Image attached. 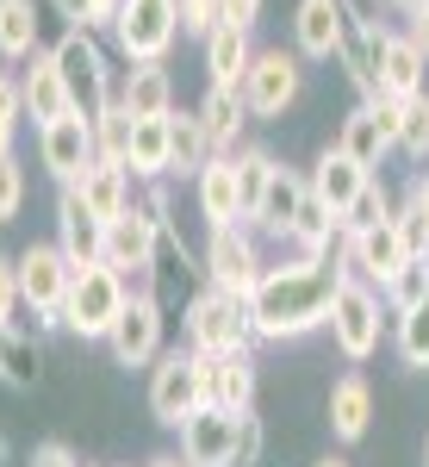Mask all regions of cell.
<instances>
[{"instance_id": "6da1fadb", "label": "cell", "mask_w": 429, "mask_h": 467, "mask_svg": "<svg viewBox=\"0 0 429 467\" xmlns=\"http://www.w3.org/2000/svg\"><path fill=\"white\" fill-rule=\"evenodd\" d=\"M342 262H281L261 275V287L250 293V318L261 343H292L330 324V299L342 287Z\"/></svg>"}, {"instance_id": "7a4b0ae2", "label": "cell", "mask_w": 429, "mask_h": 467, "mask_svg": "<svg viewBox=\"0 0 429 467\" xmlns=\"http://www.w3.org/2000/svg\"><path fill=\"white\" fill-rule=\"evenodd\" d=\"M250 343H255L250 299H237V293H224V287L193 293V306H187V349L193 356H237Z\"/></svg>"}, {"instance_id": "3957f363", "label": "cell", "mask_w": 429, "mask_h": 467, "mask_svg": "<svg viewBox=\"0 0 429 467\" xmlns=\"http://www.w3.org/2000/svg\"><path fill=\"white\" fill-rule=\"evenodd\" d=\"M125 306H131V281L118 268H107V262H94V268L75 275L69 299H63V324L75 337H87V343H107L112 324L125 318Z\"/></svg>"}, {"instance_id": "277c9868", "label": "cell", "mask_w": 429, "mask_h": 467, "mask_svg": "<svg viewBox=\"0 0 429 467\" xmlns=\"http://www.w3.org/2000/svg\"><path fill=\"white\" fill-rule=\"evenodd\" d=\"M50 57H56V69H63V81H69V94H75V112H81L87 125H94L100 112L118 107V88H112L107 57H100L94 32H63L50 44Z\"/></svg>"}, {"instance_id": "5b68a950", "label": "cell", "mask_w": 429, "mask_h": 467, "mask_svg": "<svg viewBox=\"0 0 429 467\" xmlns=\"http://www.w3.org/2000/svg\"><path fill=\"white\" fill-rule=\"evenodd\" d=\"M206 411V380H199V356L193 349H162L149 368V418L180 431L187 418Z\"/></svg>"}, {"instance_id": "8992f818", "label": "cell", "mask_w": 429, "mask_h": 467, "mask_svg": "<svg viewBox=\"0 0 429 467\" xmlns=\"http://www.w3.org/2000/svg\"><path fill=\"white\" fill-rule=\"evenodd\" d=\"M112 37H118L125 63H162L180 37V6L175 0H125Z\"/></svg>"}, {"instance_id": "52a82bcc", "label": "cell", "mask_w": 429, "mask_h": 467, "mask_svg": "<svg viewBox=\"0 0 429 467\" xmlns=\"http://www.w3.org/2000/svg\"><path fill=\"white\" fill-rule=\"evenodd\" d=\"M243 107L250 119H281V112L299 107L305 94V69H299V50H255L250 75H243Z\"/></svg>"}, {"instance_id": "ba28073f", "label": "cell", "mask_w": 429, "mask_h": 467, "mask_svg": "<svg viewBox=\"0 0 429 467\" xmlns=\"http://www.w3.org/2000/svg\"><path fill=\"white\" fill-rule=\"evenodd\" d=\"M380 287H367L355 275H342V287L330 299V337H336V349L349 361H367L380 349Z\"/></svg>"}, {"instance_id": "9c48e42d", "label": "cell", "mask_w": 429, "mask_h": 467, "mask_svg": "<svg viewBox=\"0 0 429 467\" xmlns=\"http://www.w3.org/2000/svg\"><path fill=\"white\" fill-rule=\"evenodd\" d=\"M13 262H19V299L37 312V324H63V299L75 287V262L56 244H32Z\"/></svg>"}, {"instance_id": "30bf717a", "label": "cell", "mask_w": 429, "mask_h": 467, "mask_svg": "<svg viewBox=\"0 0 429 467\" xmlns=\"http://www.w3.org/2000/svg\"><path fill=\"white\" fill-rule=\"evenodd\" d=\"M261 275H268V262H261V244H255L250 224H224V231L206 237V281L212 287L250 299L261 287Z\"/></svg>"}, {"instance_id": "8fae6325", "label": "cell", "mask_w": 429, "mask_h": 467, "mask_svg": "<svg viewBox=\"0 0 429 467\" xmlns=\"http://www.w3.org/2000/svg\"><path fill=\"white\" fill-rule=\"evenodd\" d=\"M355 281H367V287H393L398 268L411 262V250H404V237H398V224L386 218V224H367V231H342V255H336Z\"/></svg>"}, {"instance_id": "7c38bea8", "label": "cell", "mask_w": 429, "mask_h": 467, "mask_svg": "<svg viewBox=\"0 0 429 467\" xmlns=\"http://www.w3.org/2000/svg\"><path fill=\"white\" fill-rule=\"evenodd\" d=\"M156 255H162V231H156L149 206H131L125 218H112L107 237H100V262L118 268L125 281H149L156 275Z\"/></svg>"}, {"instance_id": "4fadbf2b", "label": "cell", "mask_w": 429, "mask_h": 467, "mask_svg": "<svg viewBox=\"0 0 429 467\" xmlns=\"http://www.w3.org/2000/svg\"><path fill=\"white\" fill-rule=\"evenodd\" d=\"M107 349L118 368H156L162 356V306H156V293H131V306H125V318L112 324Z\"/></svg>"}, {"instance_id": "5bb4252c", "label": "cell", "mask_w": 429, "mask_h": 467, "mask_svg": "<svg viewBox=\"0 0 429 467\" xmlns=\"http://www.w3.org/2000/svg\"><path fill=\"white\" fill-rule=\"evenodd\" d=\"M37 156H44V169L63 181V187H75V181L94 169V125H87L81 112L44 125V131H37Z\"/></svg>"}, {"instance_id": "9a60e30c", "label": "cell", "mask_w": 429, "mask_h": 467, "mask_svg": "<svg viewBox=\"0 0 429 467\" xmlns=\"http://www.w3.org/2000/svg\"><path fill=\"white\" fill-rule=\"evenodd\" d=\"M342 37H349V0H299V13H292V44H299L305 63L342 57Z\"/></svg>"}, {"instance_id": "2e32d148", "label": "cell", "mask_w": 429, "mask_h": 467, "mask_svg": "<svg viewBox=\"0 0 429 467\" xmlns=\"http://www.w3.org/2000/svg\"><path fill=\"white\" fill-rule=\"evenodd\" d=\"M237 418L243 411H218L206 405L199 418L180 424V462L187 467H237Z\"/></svg>"}, {"instance_id": "e0dca14e", "label": "cell", "mask_w": 429, "mask_h": 467, "mask_svg": "<svg viewBox=\"0 0 429 467\" xmlns=\"http://www.w3.org/2000/svg\"><path fill=\"white\" fill-rule=\"evenodd\" d=\"M386 26L380 19H367L361 6H349V37H342V69L349 81L361 88V107L367 100H380V57H386Z\"/></svg>"}, {"instance_id": "ac0fdd59", "label": "cell", "mask_w": 429, "mask_h": 467, "mask_svg": "<svg viewBox=\"0 0 429 467\" xmlns=\"http://www.w3.org/2000/svg\"><path fill=\"white\" fill-rule=\"evenodd\" d=\"M199 380H206V405H218V411H255V349L199 356Z\"/></svg>"}, {"instance_id": "d6986e66", "label": "cell", "mask_w": 429, "mask_h": 467, "mask_svg": "<svg viewBox=\"0 0 429 467\" xmlns=\"http://www.w3.org/2000/svg\"><path fill=\"white\" fill-rule=\"evenodd\" d=\"M19 100H26V119H32L37 131L75 112V94H69V81H63V69H56V57H50V50H37L32 69L19 75Z\"/></svg>"}, {"instance_id": "ffe728a7", "label": "cell", "mask_w": 429, "mask_h": 467, "mask_svg": "<svg viewBox=\"0 0 429 467\" xmlns=\"http://www.w3.org/2000/svg\"><path fill=\"white\" fill-rule=\"evenodd\" d=\"M367 169H355L342 150L330 144L318 156V169H312V200H323V213L336 218V224H349V213H355V200H361V187H367Z\"/></svg>"}, {"instance_id": "44dd1931", "label": "cell", "mask_w": 429, "mask_h": 467, "mask_svg": "<svg viewBox=\"0 0 429 467\" xmlns=\"http://www.w3.org/2000/svg\"><path fill=\"white\" fill-rule=\"evenodd\" d=\"M100 237H107V224L81 206V193H75V187H63V200H56V250L75 262V275L100 262Z\"/></svg>"}, {"instance_id": "7402d4cb", "label": "cell", "mask_w": 429, "mask_h": 467, "mask_svg": "<svg viewBox=\"0 0 429 467\" xmlns=\"http://www.w3.org/2000/svg\"><path fill=\"white\" fill-rule=\"evenodd\" d=\"M118 107H125V119H169L175 112V75L162 63H131L118 81Z\"/></svg>"}, {"instance_id": "603a6c76", "label": "cell", "mask_w": 429, "mask_h": 467, "mask_svg": "<svg viewBox=\"0 0 429 467\" xmlns=\"http://www.w3.org/2000/svg\"><path fill=\"white\" fill-rule=\"evenodd\" d=\"M305 193H312V181L299 175V169H286V162H274V175H268V193H261V206H255V231H268V237H286L292 231V218H299V206H305Z\"/></svg>"}, {"instance_id": "cb8c5ba5", "label": "cell", "mask_w": 429, "mask_h": 467, "mask_svg": "<svg viewBox=\"0 0 429 467\" xmlns=\"http://www.w3.org/2000/svg\"><path fill=\"white\" fill-rule=\"evenodd\" d=\"M169 119H131V156H125V169L138 181H149V187L162 175H175V131H169Z\"/></svg>"}, {"instance_id": "d4e9b609", "label": "cell", "mask_w": 429, "mask_h": 467, "mask_svg": "<svg viewBox=\"0 0 429 467\" xmlns=\"http://www.w3.org/2000/svg\"><path fill=\"white\" fill-rule=\"evenodd\" d=\"M199 213L212 231L224 224H243V193H237V156H212L199 169Z\"/></svg>"}, {"instance_id": "484cf974", "label": "cell", "mask_w": 429, "mask_h": 467, "mask_svg": "<svg viewBox=\"0 0 429 467\" xmlns=\"http://www.w3.org/2000/svg\"><path fill=\"white\" fill-rule=\"evenodd\" d=\"M424 75H429V57L411 44V32H393L386 37V57H380V94L386 100H417Z\"/></svg>"}, {"instance_id": "4316f807", "label": "cell", "mask_w": 429, "mask_h": 467, "mask_svg": "<svg viewBox=\"0 0 429 467\" xmlns=\"http://www.w3.org/2000/svg\"><path fill=\"white\" fill-rule=\"evenodd\" d=\"M75 193H81V206L100 218V224H112V218H125V213H131V169L94 162L87 175L75 181Z\"/></svg>"}, {"instance_id": "83f0119b", "label": "cell", "mask_w": 429, "mask_h": 467, "mask_svg": "<svg viewBox=\"0 0 429 467\" xmlns=\"http://www.w3.org/2000/svg\"><path fill=\"white\" fill-rule=\"evenodd\" d=\"M373 424V387L361 380V374H342L336 387H330V436L336 442H361Z\"/></svg>"}, {"instance_id": "f1b7e54d", "label": "cell", "mask_w": 429, "mask_h": 467, "mask_svg": "<svg viewBox=\"0 0 429 467\" xmlns=\"http://www.w3.org/2000/svg\"><path fill=\"white\" fill-rule=\"evenodd\" d=\"M255 63V37L237 32V26H218L206 37V69H212V88H243V75Z\"/></svg>"}, {"instance_id": "f546056e", "label": "cell", "mask_w": 429, "mask_h": 467, "mask_svg": "<svg viewBox=\"0 0 429 467\" xmlns=\"http://www.w3.org/2000/svg\"><path fill=\"white\" fill-rule=\"evenodd\" d=\"M199 125H206V138H212L218 156H230V144H237L243 125H250L243 94H237V88H206V100H199Z\"/></svg>"}, {"instance_id": "4dcf8cb0", "label": "cell", "mask_w": 429, "mask_h": 467, "mask_svg": "<svg viewBox=\"0 0 429 467\" xmlns=\"http://www.w3.org/2000/svg\"><path fill=\"white\" fill-rule=\"evenodd\" d=\"M37 57V0H0V63Z\"/></svg>"}, {"instance_id": "1f68e13d", "label": "cell", "mask_w": 429, "mask_h": 467, "mask_svg": "<svg viewBox=\"0 0 429 467\" xmlns=\"http://www.w3.org/2000/svg\"><path fill=\"white\" fill-rule=\"evenodd\" d=\"M336 150H342L355 169H367V175L380 169V156H386L393 144L380 138V119H373V107H355L349 119H342V138H336Z\"/></svg>"}, {"instance_id": "d6a6232c", "label": "cell", "mask_w": 429, "mask_h": 467, "mask_svg": "<svg viewBox=\"0 0 429 467\" xmlns=\"http://www.w3.org/2000/svg\"><path fill=\"white\" fill-rule=\"evenodd\" d=\"M169 131H175V175L199 181V169L218 156L212 138H206V125H199V112H175V119H169Z\"/></svg>"}, {"instance_id": "836d02e7", "label": "cell", "mask_w": 429, "mask_h": 467, "mask_svg": "<svg viewBox=\"0 0 429 467\" xmlns=\"http://www.w3.org/2000/svg\"><path fill=\"white\" fill-rule=\"evenodd\" d=\"M125 156H131V119H125V107H112L94 119V162L125 169Z\"/></svg>"}, {"instance_id": "e575fe53", "label": "cell", "mask_w": 429, "mask_h": 467, "mask_svg": "<svg viewBox=\"0 0 429 467\" xmlns=\"http://www.w3.org/2000/svg\"><path fill=\"white\" fill-rule=\"evenodd\" d=\"M268 175H274V156L268 150H237V193H243V224L255 218L261 193H268Z\"/></svg>"}, {"instance_id": "d590c367", "label": "cell", "mask_w": 429, "mask_h": 467, "mask_svg": "<svg viewBox=\"0 0 429 467\" xmlns=\"http://www.w3.org/2000/svg\"><path fill=\"white\" fill-rule=\"evenodd\" d=\"M380 299L393 306V318H398V312H411V306H424V299H429V255H411V262L398 268V281L380 293Z\"/></svg>"}, {"instance_id": "8d00e7d4", "label": "cell", "mask_w": 429, "mask_h": 467, "mask_svg": "<svg viewBox=\"0 0 429 467\" xmlns=\"http://www.w3.org/2000/svg\"><path fill=\"white\" fill-rule=\"evenodd\" d=\"M398 361L404 368H429V299L398 312Z\"/></svg>"}, {"instance_id": "74e56055", "label": "cell", "mask_w": 429, "mask_h": 467, "mask_svg": "<svg viewBox=\"0 0 429 467\" xmlns=\"http://www.w3.org/2000/svg\"><path fill=\"white\" fill-rule=\"evenodd\" d=\"M398 150H404L411 162H424V156H429V94L404 100V131H398Z\"/></svg>"}, {"instance_id": "f35d334b", "label": "cell", "mask_w": 429, "mask_h": 467, "mask_svg": "<svg viewBox=\"0 0 429 467\" xmlns=\"http://www.w3.org/2000/svg\"><path fill=\"white\" fill-rule=\"evenodd\" d=\"M386 218H393V200H386V187H380V181H367L342 231H367V224H386Z\"/></svg>"}, {"instance_id": "ab89813d", "label": "cell", "mask_w": 429, "mask_h": 467, "mask_svg": "<svg viewBox=\"0 0 429 467\" xmlns=\"http://www.w3.org/2000/svg\"><path fill=\"white\" fill-rule=\"evenodd\" d=\"M19 119H26V100H19V81L0 75V156H13V138H19Z\"/></svg>"}, {"instance_id": "60d3db41", "label": "cell", "mask_w": 429, "mask_h": 467, "mask_svg": "<svg viewBox=\"0 0 429 467\" xmlns=\"http://www.w3.org/2000/svg\"><path fill=\"white\" fill-rule=\"evenodd\" d=\"M26 206V169H19V156H0V224H13Z\"/></svg>"}, {"instance_id": "b9f144b4", "label": "cell", "mask_w": 429, "mask_h": 467, "mask_svg": "<svg viewBox=\"0 0 429 467\" xmlns=\"http://www.w3.org/2000/svg\"><path fill=\"white\" fill-rule=\"evenodd\" d=\"M175 6H180V32L199 37V44L224 26V19H218V0H175Z\"/></svg>"}, {"instance_id": "7bdbcfd3", "label": "cell", "mask_w": 429, "mask_h": 467, "mask_svg": "<svg viewBox=\"0 0 429 467\" xmlns=\"http://www.w3.org/2000/svg\"><path fill=\"white\" fill-rule=\"evenodd\" d=\"M393 224H398V237H404L411 255H429V218L417 213V200H404V206L393 213Z\"/></svg>"}, {"instance_id": "ee69618b", "label": "cell", "mask_w": 429, "mask_h": 467, "mask_svg": "<svg viewBox=\"0 0 429 467\" xmlns=\"http://www.w3.org/2000/svg\"><path fill=\"white\" fill-rule=\"evenodd\" d=\"M0 380L6 387H32L37 380V368H26V349L13 343V330H0Z\"/></svg>"}, {"instance_id": "f6af8a7d", "label": "cell", "mask_w": 429, "mask_h": 467, "mask_svg": "<svg viewBox=\"0 0 429 467\" xmlns=\"http://www.w3.org/2000/svg\"><path fill=\"white\" fill-rule=\"evenodd\" d=\"M19 306H26V299H19V262L0 255V330L19 324Z\"/></svg>"}, {"instance_id": "bcb514c9", "label": "cell", "mask_w": 429, "mask_h": 467, "mask_svg": "<svg viewBox=\"0 0 429 467\" xmlns=\"http://www.w3.org/2000/svg\"><path fill=\"white\" fill-rule=\"evenodd\" d=\"M261 442H268V436H261V418H255V411H243V418H237V467H255V462H261Z\"/></svg>"}, {"instance_id": "7dc6e473", "label": "cell", "mask_w": 429, "mask_h": 467, "mask_svg": "<svg viewBox=\"0 0 429 467\" xmlns=\"http://www.w3.org/2000/svg\"><path fill=\"white\" fill-rule=\"evenodd\" d=\"M218 19H224V26H237V32H255L261 0H218Z\"/></svg>"}, {"instance_id": "c3c4849f", "label": "cell", "mask_w": 429, "mask_h": 467, "mask_svg": "<svg viewBox=\"0 0 429 467\" xmlns=\"http://www.w3.org/2000/svg\"><path fill=\"white\" fill-rule=\"evenodd\" d=\"M32 467H81V462L69 455V442H37V449H32Z\"/></svg>"}, {"instance_id": "681fc988", "label": "cell", "mask_w": 429, "mask_h": 467, "mask_svg": "<svg viewBox=\"0 0 429 467\" xmlns=\"http://www.w3.org/2000/svg\"><path fill=\"white\" fill-rule=\"evenodd\" d=\"M63 19H69V32H87V19H94V0H50Z\"/></svg>"}, {"instance_id": "f907efd6", "label": "cell", "mask_w": 429, "mask_h": 467, "mask_svg": "<svg viewBox=\"0 0 429 467\" xmlns=\"http://www.w3.org/2000/svg\"><path fill=\"white\" fill-rule=\"evenodd\" d=\"M411 44H417V50H424V57H429V6H424V13H417V19H411Z\"/></svg>"}, {"instance_id": "816d5d0a", "label": "cell", "mask_w": 429, "mask_h": 467, "mask_svg": "<svg viewBox=\"0 0 429 467\" xmlns=\"http://www.w3.org/2000/svg\"><path fill=\"white\" fill-rule=\"evenodd\" d=\"M411 200H417V213L429 218V175H417V181H411Z\"/></svg>"}, {"instance_id": "f5cc1de1", "label": "cell", "mask_w": 429, "mask_h": 467, "mask_svg": "<svg viewBox=\"0 0 429 467\" xmlns=\"http://www.w3.org/2000/svg\"><path fill=\"white\" fill-rule=\"evenodd\" d=\"M386 6H398V13H404V19H417V13H424L429 0H386Z\"/></svg>"}, {"instance_id": "db71d44e", "label": "cell", "mask_w": 429, "mask_h": 467, "mask_svg": "<svg viewBox=\"0 0 429 467\" xmlns=\"http://www.w3.org/2000/svg\"><path fill=\"white\" fill-rule=\"evenodd\" d=\"M149 467H187V462H180V455H156Z\"/></svg>"}, {"instance_id": "11a10c76", "label": "cell", "mask_w": 429, "mask_h": 467, "mask_svg": "<svg viewBox=\"0 0 429 467\" xmlns=\"http://www.w3.org/2000/svg\"><path fill=\"white\" fill-rule=\"evenodd\" d=\"M318 467H349V462H342V455H323V462Z\"/></svg>"}, {"instance_id": "9f6ffc18", "label": "cell", "mask_w": 429, "mask_h": 467, "mask_svg": "<svg viewBox=\"0 0 429 467\" xmlns=\"http://www.w3.org/2000/svg\"><path fill=\"white\" fill-rule=\"evenodd\" d=\"M424 467H429V442H424Z\"/></svg>"}, {"instance_id": "6f0895ef", "label": "cell", "mask_w": 429, "mask_h": 467, "mask_svg": "<svg viewBox=\"0 0 429 467\" xmlns=\"http://www.w3.org/2000/svg\"><path fill=\"white\" fill-rule=\"evenodd\" d=\"M373 6H386V0H373Z\"/></svg>"}]
</instances>
